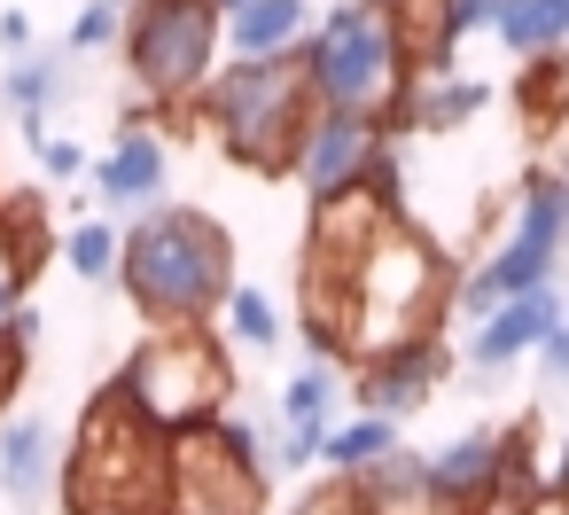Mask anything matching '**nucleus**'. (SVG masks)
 <instances>
[{
	"label": "nucleus",
	"instance_id": "f257e3e1",
	"mask_svg": "<svg viewBox=\"0 0 569 515\" xmlns=\"http://www.w3.org/2000/svg\"><path fill=\"white\" fill-rule=\"evenodd\" d=\"M63 515H172V429H157L118 383H102L63 445Z\"/></svg>",
	"mask_w": 569,
	"mask_h": 515
},
{
	"label": "nucleus",
	"instance_id": "f03ea898",
	"mask_svg": "<svg viewBox=\"0 0 569 515\" xmlns=\"http://www.w3.org/2000/svg\"><path fill=\"white\" fill-rule=\"evenodd\" d=\"M118 289L149 328L211 320L234 297V235L196 204H149L118 242Z\"/></svg>",
	"mask_w": 569,
	"mask_h": 515
},
{
	"label": "nucleus",
	"instance_id": "7ed1b4c3",
	"mask_svg": "<svg viewBox=\"0 0 569 515\" xmlns=\"http://www.w3.org/2000/svg\"><path fill=\"white\" fill-rule=\"evenodd\" d=\"M203 126L219 133V149L266 180L297 172V149L320 118V95H312V71L305 56H234V71H219L203 95H196Z\"/></svg>",
	"mask_w": 569,
	"mask_h": 515
},
{
	"label": "nucleus",
	"instance_id": "20e7f679",
	"mask_svg": "<svg viewBox=\"0 0 569 515\" xmlns=\"http://www.w3.org/2000/svg\"><path fill=\"white\" fill-rule=\"evenodd\" d=\"M118 390L157 422V429H211L234 414V351L211 320H180V328H149L126 367H118Z\"/></svg>",
	"mask_w": 569,
	"mask_h": 515
},
{
	"label": "nucleus",
	"instance_id": "39448f33",
	"mask_svg": "<svg viewBox=\"0 0 569 515\" xmlns=\"http://www.w3.org/2000/svg\"><path fill=\"white\" fill-rule=\"evenodd\" d=\"M305 71H312V95L320 110H359V118H390V102L406 95V56H398V32H390V9L382 0H336V9L305 32Z\"/></svg>",
	"mask_w": 569,
	"mask_h": 515
},
{
	"label": "nucleus",
	"instance_id": "423d86ee",
	"mask_svg": "<svg viewBox=\"0 0 569 515\" xmlns=\"http://www.w3.org/2000/svg\"><path fill=\"white\" fill-rule=\"evenodd\" d=\"M273 484V437L250 414H227L211 429L172 437V515H266Z\"/></svg>",
	"mask_w": 569,
	"mask_h": 515
},
{
	"label": "nucleus",
	"instance_id": "0eeeda50",
	"mask_svg": "<svg viewBox=\"0 0 569 515\" xmlns=\"http://www.w3.org/2000/svg\"><path fill=\"white\" fill-rule=\"evenodd\" d=\"M219 40H227V17L211 0H141L126 9V79L149 95V102H196L211 79H219Z\"/></svg>",
	"mask_w": 569,
	"mask_h": 515
},
{
	"label": "nucleus",
	"instance_id": "6e6552de",
	"mask_svg": "<svg viewBox=\"0 0 569 515\" xmlns=\"http://www.w3.org/2000/svg\"><path fill=\"white\" fill-rule=\"evenodd\" d=\"M561 242H569V180H530L522 188V211H515V235L460 281V313H491V305H507V297H522V289H546L553 281V258H561Z\"/></svg>",
	"mask_w": 569,
	"mask_h": 515
},
{
	"label": "nucleus",
	"instance_id": "1a4fd4ad",
	"mask_svg": "<svg viewBox=\"0 0 569 515\" xmlns=\"http://www.w3.org/2000/svg\"><path fill=\"white\" fill-rule=\"evenodd\" d=\"M398 219V196L359 180V188H336L305 211V274L297 281H320V289H343L359 274V258L382 242V227Z\"/></svg>",
	"mask_w": 569,
	"mask_h": 515
},
{
	"label": "nucleus",
	"instance_id": "9d476101",
	"mask_svg": "<svg viewBox=\"0 0 569 515\" xmlns=\"http://www.w3.org/2000/svg\"><path fill=\"white\" fill-rule=\"evenodd\" d=\"M530 437H538V422H515V429H468V437H452L445 453H429V492H437L445 507L476 515L491 492H507V484H522V476H530ZM530 484H546V476H530Z\"/></svg>",
	"mask_w": 569,
	"mask_h": 515
},
{
	"label": "nucleus",
	"instance_id": "9b49d317",
	"mask_svg": "<svg viewBox=\"0 0 569 515\" xmlns=\"http://www.w3.org/2000/svg\"><path fill=\"white\" fill-rule=\"evenodd\" d=\"M452 383V344H445V328L437 336H398V344H375L367 359H351V398H359V414H390V422H406L413 406H429L437 390Z\"/></svg>",
	"mask_w": 569,
	"mask_h": 515
},
{
	"label": "nucleus",
	"instance_id": "f8f14e48",
	"mask_svg": "<svg viewBox=\"0 0 569 515\" xmlns=\"http://www.w3.org/2000/svg\"><path fill=\"white\" fill-rule=\"evenodd\" d=\"M382 149H390V126H382V118L320 110L312 133H305V149H297V172H289V180L305 188V204H320V196H336V188H359Z\"/></svg>",
	"mask_w": 569,
	"mask_h": 515
},
{
	"label": "nucleus",
	"instance_id": "ddd939ff",
	"mask_svg": "<svg viewBox=\"0 0 569 515\" xmlns=\"http://www.w3.org/2000/svg\"><path fill=\"white\" fill-rule=\"evenodd\" d=\"M336 398H343V367H336V359H305V367L281 383V437H273V445H281V453H273L281 468H297V476H305V468L328 453Z\"/></svg>",
	"mask_w": 569,
	"mask_h": 515
},
{
	"label": "nucleus",
	"instance_id": "4468645a",
	"mask_svg": "<svg viewBox=\"0 0 569 515\" xmlns=\"http://www.w3.org/2000/svg\"><path fill=\"white\" fill-rule=\"evenodd\" d=\"M553 320H561L553 281H546V289H522V297H507V305H491V313L476 320V336H468V367H476V375H499V367L530 359Z\"/></svg>",
	"mask_w": 569,
	"mask_h": 515
},
{
	"label": "nucleus",
	"instance_id": "2eb2a0df",
	"mask_svg": "<svg viewBox=\"0 0 569 515\" xmlns=\"http://www.w3.org/2000/svg\"><path fill=\"white\" fill-rule=\"evenodd\" d=\"M164 172H172V157H164V141L149 133V126H118V141L94 157V196L102 204H118V211H149L157 196H164Z\"/></svg>",
	"mask_w": 569,
	"mask_h": 515
},
{
	"label": "nucleus",
	"instance_id": "dca6fc26",
	"mask_svg": "<svg viewBox=\"0 0 569 515\" xmlns=\"http://www.w3.org/2000/svg\"><path fill=\"white\" fill-rule=\"evenodd\" d=\"M476 110H491V87L483 79H452V71H429V79H406V95L390 102V141L398 133H460Z\"/></svg>",
	"mask_w": 569,
	"mask_h": 515
},
{
	"label": "nucleus",
	"instance_id": "f3484780",
	"mask_svg": "<svg viewBox=\"0 0 569 515\" xmlns=\"http://www.w3.org/2000/svg\"><path fill=\"white\" fill-rule=\"evenodd\" d=\"M56 476H63V453L40 414L0 422V492H9V507H40L56 492Z\"/></svg>",
	"mask_w": 569,
	"mask_h": 515
},
{
	"label": "nucleus",
	"instance_id": "a211bd4d",
	"mask_svg": "<svg viewBox=\"0 0 569 515\" xmlns=\"http://www.w3.org/2000/svg\"><path fill=\"white\" fill-rule=\"evenodd\" d=\"M71 95H79L71 48H24V56H9V71H0V102L24 118V133H48V110L71 102Z\"/></svg>",
	"mask_w": 569,
	"mask_h": 515
},
{
	"label": "nucleus",
	"instance_id": "6ab92c4d",
	"mask_svg": "<svg viewBox=\"0 0 569 515\" xmlns=\"http://www.w3.org/2000/svg\"><path fill=\"white\" fill-rule=\"evenodd\" d=\"M48 258H56L48 196H40V188H9V196H0V274H9L17 289H32Z\"/></svg>",
	"mask_w": 569,
	"mask_h": 515
},
{
	"label": "nucleus",
	"instance_id": "aec40b11",
	"mask_svg": "<svg viewBox=\"0 0 569 515\" xmlns=\"http://www.w3.org/2000/svg\"><path fill=\"white\" fill-rule=\"evenodd\" d=\"M390 9V32H398V56L413 79L429 71H452L460 56V24H452V0H382Z\"/></svg>",
	"mask_w": 569,
	"mask_h": 515
},
{
	"label": "nucleus",
	"instance_id": "412c9836",
	"mask_svg": "<svg viewBox=\"0 0 569 515\" xmlns=\"http://www.w3.org/2000/svg\"><path fill=\"white\" fill-rule=\"evenodd\" d=\"M305 32H312V0H250V9L227 17L234 56H289L305 48Z\"/></svg>",
	"mask_w": 569,
	"mask_h": 515
},
{
	"label": "nucleus",
	"instance_id": "4be33fe9",
	"mask_svg": "<svg viewBox=\"0 0 569 515\" xmlns=\"http://www.w3.org/2000/svg\"><path fill=\"white\" fill-rule=\"evenodd\" d=\"M491 32L522 63L553 56V48H569V0H491Z\"/></svg>",
	"mask_w": 569,
	"mask_h": 515
},
{
	"label": "nucleus",
	"instance_id": "5701e85b",
	"mask_svg": "<svg viewBox=\"0 0 569 515\" xmlns=\"http://www.w3.org/2000/svg\"><path fill=\"white\" fill-rule=\"evenodd\" d=\"M390 453H398V422H390V414H351V422L328 429V453H320V460H328L336 476H367V468L390 460Z\"/></svg>",
	"mask_w": 569,
	"mask_h": 515
},
{
	"label": "nucleus",
	"instance_id": "b1692460",
	"mask_svg": "<svg viewBox=\"0 0 569 515\" xmlns=\"http://www.w3.org/2000/svg\"><path fill=\"white\" fill-rule=\"evenodd\" d=\"M219 328H227V344H242V351H273V344H281V305H273L266 289L234 281V297L219 305Z\"/></svg>",
	"mask_w": 569,
	"mask_h": 515
},
{
	"label": "nucleus",
	"instance_id": "393cba45",
	"mask_svg": "<svg viewBox=\"0 0 569 515\" xmlns=\"http://www.w3.org/2000/svg\"><path fill=\"white\" fill-rule=\"evenodd\" d=\"M118 242H126V235H118L110 219H79V227L63 235V266H71L79 281H110V274H118Z\"/></svg>",
	"mask_w": 569,
	"mask_h": 515
},
{
	"label": "nucleus",
	"instance_id": "a878e982",
	"mask_svg": "<svg viewBox=\"0 0 569 515\" xmlns=\"http://www.w3.org/2000/svg\"><path fill=\"white\" fill-rule=\"evenodd\" d=\"M32 344H40V313H32V305H17L9 320H0V414H9V406H17V390H24Z\"/></svg>",
	"mask_w": 569,
	"mask_h": 515
},
{
	"label": "nucleus",
	"instance_id": "bb28decb",
	"mask_svg": "<svg viewBox=\"0 0 569 515\" xmlns=\"http://www.w3.org/2000/svg\"><path fill=\"white\" fill-rule=\"evenodd\" d=\"M561 102H569V48L530 56V71H522V110H530V126H546V110L561 118Z\"/></svg>",
	"mask_w": 569,
	"mask_h": 515
},
{
	"label": "nucleus",
	"instance_id": "cd10ccee",
	"mask_svg": "<svg viewBox=\"0 0 569 515\" xmlns=\"http://www.w3.org/2000/svg\"><path fill=\"white\" fill-rule=\"evenodd\" d=\"M281 515H367V484L328 468V476H312V484H305V492H297Z\"/></svg>",
	"mask_w": 569,
	"mask_h": 515
},
{
	"label": "nucleus",
	"instance_id": "c85d7f7f",
	"mask_svg": "<svg viewBox=\"0 0 569 515\" xmlns=\"http://www.w3.org/2000/svg\"><path fill=\"white\" fill-rule=\"evenodd\" d=\"M126 40V9H110V0H87L79 24H71V56H102Z\"/></svg>",
	"mask_w": 569,
	"mask_h": 515
},
{
	"label": "nucleus",
	"instance_id": "c756f323",
	"mask_svg": "<svg viewBox=\"0 0 569 515\" xmlns=\"http://www.w3.org/2000/svg\"><path fill=\"white\" fill-rule=\"evenodd\" d=\"M32 157H40V172L48 180H87L94 165H87V149L79 141H63V133H32Z\"/></svg>",
	"mask_w": 569,
	"mask_h": 515
},
{
	"label": "nucleus",
	"instance_id": "7c9ffc66",
	"mask_svg": "<svg viewBox=\"0 0 569 515\" xmlns=\"http://www.w3.org/2000/svg\"><path fill=\"white\" fill-rule=\"evenodd\" d=\"M367 515H460V507H445L429 484H413V492H367Z\"/></svg>",
	"mask_w": 569,
	"mask_h": 515
},
{
	"label": "nucleus",
	"instance_id": "2f4dec72",
	"mask_svg": "<svg viewBox=\"0 0 569 515\" xmlns=\"http://www.w3.org/2000/svg\"><path fill=\"white\" fill-rule=\"evenodd\" d=\"M538 375H546V390H569V320H553L538 336Z\"/></svg>",
	"mask_w": 569,
	"mask_h": 515
},
{
	"label": "nucleus",
	"instance_id": "473e14b6",
	"mask_svg": "<svg viewBox=\"0 0 569 515\" xmlns=\"http://www.w3.org/2000/svg\"><path fill=\"white\" fill-rule=\"evenodd\" d=\"M0 48H9V56H24V48H32V24H24L17 9H9V17H0Z\"/></svg>",
	"mask_w": 569,
	"mask_h": 515
},
{
	"label": "nucleus",
	"instance_id": "72a5a7b5",
	"mask_svg": "<svg viewBox=\"0 0 569 515\" xmlns=\"http://www.w3.org/2000/svg\"><path fill=\"white\" fill-rule=\"evenodd\" d=\"M522 515H569V499H553V492H538V499H530Z\"/></svg>",
	"mask_w": 569,
	"mask_h": 515
},
{
	"label": "nucleus",
	"instance_id": "f704fd0d",
	"mask_svg": "<svg viewBox=\"0 0 569 515\" xmlns=\"http://www.w3.org/2000/svg\"><path fill=\"white\" fill-rule=\"evenodd\" d=\"M17 305H24V289H17V281H9V274H0V320H9V313H17Z\"/></svg>",
	"mask_w": 569,
	"mask_h": 515
},
{
	"label": "nucleus",
	"instance_id": "c9c22d12",
	"mask_svg": "<svg viewBox=\"0 0 569 515\" xmlns=\"http://www.w3.org/2000/svg\"><path fill=\"white\" fill-rule=\"evenodd\" d=\"M211 9H219V17H234V9H250V0H211Z\"/></svg>",
	"mask_w": 569,
	"mask_h": 515
},
{
	"label": "nucleus",
	"instance_id": "e433bc0d",
	"mask_svg": "<svg viewBox=\"0 0 569 515\" xmlns=\"http://www.w3.org/2000/svg\"><path fill=\"white\" fill-rule=\"evenodd\" d=\"M110 9H141V0H110Z\"/></svg>",
	"mask_w": 569,
	"mask_h": 515
},
{
	"label": "nucleus",
	"instance_id": "4c0bfd02",
	"mask_svg": "<svg viewBox=\"0 0 569 515\" xmlns=\"http://www.w3.org/2000/svg\"><path fill=\"white\" fill-rule=\"evenodd\" d=\"M553 499H569V484H561V492H553Z\"/></svg>",
	"mask_w": 569,
	"mask_h": 515
},
{
	"label": "nucleus",
	"instance_id": "58836bf2",
	"mask_svg": "<svg viewBox=\"0 0 569 515\" xmlns=\"http://www.w3.org/2000/svg\"><path fill=\"white\" fill-rule=\"evenodd\" d=\"M0 196H9V188H0Z\"/></svg>",
	"mask_w": 569,
	"mask_h": 515
}]
</instances>
